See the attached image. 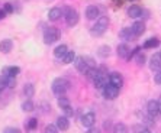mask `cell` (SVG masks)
<instances>
[{
  "label": "cell",
  "mask_w": 161,
  "mask_h": 133,
  "mask_svg": "<svg viewBox=\"0 0 161 133\" xmlns=\"http://www.w3.org/2000/svg\"><path fill=\"white\" fill-rule=\"evenodd\" d=\"M108 26H109V18L108 16H99L97 20H96V25L92 28V35L94 36H100L103 33L108 30Z\"/></svg>",
  "instance_id": "obj_1"
},
{
  "label": "cell",
  "mask_w": 161,
  "mask_h": 133,
  "mask_svg": "<svg viewBox=\"0 0 161 133\" xmlns=\"http://www.w3.org/2000/svg\"><path fill=\"white\" fill-rule=\"evenodd\" d=\"M68 85H70V82L65 80V78L60 77V78H55L53 81V91L54 94H57V96H64L65 94V91L68 90Z\"/></svg>",
  "instance_id": "obj_2"
},
{
  "label": "cell",
  "mask_w": 161,
  "mask_h": 133,
  "mask_svg": "<svg viewBox=\"0 0 161 133\" xmlns=\"http://www.w3.org/2000/svg\"><path fill=\"white\" fill-rule=\"evenodd\" d=\"M63 10V16L65 18V22H67L68 26H75L77 23H79V12L74 10V9L71 8H65V9H61Z\"/></svg>",
  "instance_id": "obj_3"
},
{
  "label": "cell",
  "mask_w": 161,
  "mask_h": 133,
  "mask_svg": "<svg viewBox=\"0 0 161 133\" xmlns=\"http://www.w3.org/2000/svg\"><path fill=\"white\" fill-rule=\"evenodd\" d=\"M58 38H60V30L57 29V28H48L44 32V42L47 45H51L54 42H57Z\"/></svg>",
  "instance_id": "obj_4"
},
{
  "label": "cell",
  "mask_w": 161,
  "mask_h": 133,
  "mask_svg": "<svg viewBox=\"0 0 161 133\" xmlns=\"http://www.w3.org/2000/svg\"><path fill=\"white\" fill-rule=\"evenodd\" d=\"M102 90H103V96H105V98H108V100H115L118 96H119V88H116L115 85L109 84V82Z\"/></svg>",
  "instance_id": "obj_5"
},
{
  "label": "cell",
  "mask_w": 161,
  "mask_h": 133,
  "mask_svg": "<svg viewBox=\"0 0 161 133\" xmlns=\"http://www.w3.org/2000/svg\"><path fill=\"white\" fill-rule=\"evenodd\" d=\"M74 65H75V68H77V71H80L81 74H86V71L90 68L87 61L84 59V56H75Z\"/></svg>",
  "instance_id": "obj_6"
},
{
  "label": "cell",
  "mask_w": 161,
  "mask_h": 133,
  "mask_svg": "<svg viewBox=\"0 0 161 133\" xmlns=\"http://www.w3.org/2000/svg\"><path fill=\"white\" fill-rule=\"evenodd\" d=\"M97 70H99V68H97ZM93 82H94V87H96V88L102 90L109 82V78H108V75H106V74H103V72H100V71H99V74L96 75V78L93 80Z\"/></svg>",
  "instance_id": "obj_7"
},
{
  "label": "cell",
  "mask_w": 161,
  "mask_h": 133,
  "mask_svg": "<svg viewBox=\"0 0 161 133\" xmlns=\"http://www.w3.org/2000/svg\"><path fill=\"white\" fill-rule=\"evenodd\" d=\"M94 123H96V116H94V113H86V114L81 116V125L84 126V127H87V129H90V127H93Z\"/></svg>",
  "instance_id": "obj_8"
},
{
  "label": "cell",
  "mask_w": 161,
  "mask_h": 133,
  "mask_svg": "<svg viewBox=\"0 0 161 133\" xmlns=\"http://www.w3.org/2000/svg\"><path fill=\"white\" fill-rule=\"evenodd\" d=\"M109 84L115 85L116 88L120 90V87L124 85V77H122L119 72H112V74L109 75Z\"/></svg>",
  "instance_id": "obj_9"
},
{
  "label": "cell",
  "mask_w": 161,
  "mask_h": 133,
  "mask_svg": "<svg viewBox=\"0 0 161 133\" xmlns=\"http://www.w3.org/2000/svg\"><path fill=\"white\" fill-rule=\"evenodd\" d=\"M150 68L153 71H160L161 70V52H157L151 56L150 61Z\"/></svg>",
  "instance_id": "obj_10"
},
{
  "label": "cell",
  "mask_w": 161,
  "mask_h": 133,
  "mask_svg": "<svg viewBox=\"0 0 161 133\" xmlns=\"http://www.w3.org/2000/svg\"><path fill=\"white\" fill-rule=\"evenodd\" d=\"M131 32H132V36H141L144 32H145V23L144 22H135L134 25L131 26Z\"/></svg>",
  "instance_id": "obj_11"
},
{
  "label": "cell",
  "mask_w": 161,
  "mask_h": 133,
  "mask_svg": "<svg viewBox=\"0 0 161 133\" xmlns=\"http://www.w3.org/2000/svg\"><path fill=\"white\" fill-rule=\"evenodd\" d=\"M100 16V10H99L97 6H87L86 9V18L90 19V20H94V19H97Z\"/></svg>",
  "instance_id": "obj_12"
},
{
  "label": "cell",
  "mask_w": 161,
  "mask_h": 133,
  "mask_svg": "<svg viewBox=\"0 0 161 133\" xmlns=\"http://www.w3.org/2000/svg\"><path fill=\"white\" fill-rule=\"evenodd\" d=\"M147 111H148V114H150L151 117L160 114V113H158V101L157 100H150V101L147 103Z\"/></svg>",
  "instance_id": "obj_13"
},
{
  "label": "cell",
  "mask_w": 161,
  "mask_h": 133,
  "mask_svg": "<svg viewBox=\"0 0 161 133\" xmlns=\"http://www.w3.org/2000/svg\"><path fill=\"white\" fill-rule=\"evenodd\" d=\"M19 72H20V68H19V66H4L3 71H2V75H3V77H13L15 78Z\"/></svg>",
  "instance_id": "obj_14"
},
{
  "label": "cell",
  "mask_w": 161,
  "mask_h": 133,
  "mask_svg": "<svg viewBox=\"0 0 161 133\" xmlns=\"http://www.w3.org/2000/svg\"><path fill=\"white\" fill-rule=\"evenodd\" d=\"M116 52H118V55H119L120 58H125V59H128L129 58V55H131V49H129V46H128L126 44L118 45Z\"/></svg>",
  "instance_id": "obj_15"
},
{
  "label": "cell",
  "mask_w": 161,
  "mask_h": 133,
  "mask_svg": "<svg viewBox=\"0 0 161 133\" xmlns=\"http://www.w3.org/2000/svg\"><path fill=\"white\" fill-rule=\"evenodd\" d=\"M141 15H142V8L138 6V4H132L131 8L128 9V16H129V18L136 19V18H139Z\"/></svg>",
  "instance_id": "obj_16"
},
{
  "label": "cell",
  "mask_w": 161,
  "mask_h": 133,
  "mask_svg": "<svg viewBox=\"0 0 161 133\" xmlns=\"http://www.w3.org/2000/svg\"><path fill=\"white\" fill-rule=\"evenodd\" d=\"M57 129L60 130H68V127H70V120H68V117H65V116H60V117L57 119Z\"/></svg>",
  "instance_id": "obj_17"
},
{
  "label": "cell",
  "mask_w": 161,
  "mask_h": 133,
  "mask_svg": "<svg viewBox=\"0 0 161 133\" xmlns=\"http://www.w3.org/2000/svg\"><path fill=\"white\" fill-rule=\"evenodd\" d=\"M61 16H63V10H61L60 8H53L48 12V19L51 22H57Z\"/></svg>",
  "instance_id": "obj_18"
},
{
  "label": "cell",
  "mask_w": 161,
  "mask_h": 133,
  "mask_svg": "<svg viewBox=\"0 0 161 133\" xmlns=\"http://www.w3.org/2000/svg\"><path fill=\"white\" fill-rule=\"evenodd\" d=\"M13 48V42L10 39H3V41L0 42V52H3V54H9Z\"/></svg>",
  "instance_id": "obj_19"
},
{
  "label": "cell",
  "mask_w": 161,
  "mask_h": 133,
  "mask_svg": "<svg viewBox=\"0 0 161 133\" xmlns=\"http://www.w3.org/2000/svg\"><path fill=\"white\" fill-rule=\"evenodd\" d=\"M67 51H68V48H67V45H58L55 49H54V56L55 58H63L65 54H67Z\"/></svg>",
  "instance_id": "obj_20"
},
{
  "label": "cell",
  "mask_w": 161,
  "mask_h": 133,
  "mask_svg": "<svg viewBox=\"0 0 161 133\" xmlns=\"http://www.w3.org/2000/svg\"><path fill=\"white\" fill-rule=\"evenodd\" d=\"M158 45H160V39H157V38H150V39H147L145 44H144V49L157 48Z\"/></svg>",
  "instance_id": "obj_21"
},
{
  "label": "cell",
  "mask_w": 161,
  "mask_h": 133,
  "mask_svg": "<svg viewBox=\"0 0 161 133\" xmlns=\"http://www.w3.org/2000/svg\"><path fill=\"white\" fill-rule=\"evenodd\" d=\"M131 36H132L131 28H122V29L119 30V38H120V39H125V41H131Z\"/></svg>",
  "instance_id": "obj_22"
},
{
  "label": "cell",
  "mask_w": 161,
  "mask_h": 133,
  "mask_svg": "<svg viewBox=\"0 0 161 133\" xmlns=\"http://www.w3.org/2000/svg\"><path fill=\"white\" fill-rule=\"evenodd\" d=\"M63 64H71V62H74V59H75V52L74 51H67V54L63 56Z\"/></svg>",
  "instance_id": "obj_23"
},
{
  "label": "cell",
  "mask_w": 161,
  "mask_h": 133,
  "mask_svg": "<svg viewBox=\"0 0 161 133\" xmlns=\"http://www.w3.org/2000/svg\"><path fill=\"white\" fill-rule=\"evenodd\" d=\"M97 55L100 56V58H108V56L110 55V48H109L108 45H102L100 48L97 49Z\"/></svg>",
  "instance_id": "obj_24"
},
{
  "label": "cell",
  "mask_w": 161,
  "mask_h": 133,
  "mask_svg": "<svg viewBox=\"0 0 161 133\" xmlns=\"http://www.w3.org/2000/svg\"><path fill=\"white\" fill-rule=\"evenodd\" d=\"M23 93H25V96L26 97H34L35 94V87L34 84H25V87H23Z\"/></svg>",
  "instance_id": "obj_25"
},
{
  "label": "cell",
  "mask_w": 161,
  "mask_h": 133,
  "mask_svg": "<svg viewBox=\"0 0 161 133\" xmlns=\"http://www.w3.org/2000/svg\"><path fill=\"white\" fill-rule=\"evenodd\" d=\"M97 74H99V70H97V68H96V66H90L89 70L86 71V74H84V75H86L89 80H94Z\"/></svg>",
  "instance_id": "obj_26"
},
{
  "label": "cell",
  "mask_w": 161,
  "mask_h": 133,
  "mask_svg": "<svg viewBox=\"0 0 161 133\" xmlns=\"http://www.w3.org/2000/svg\"><path fill=\"white\" fill-rule=\"evenodd\" d=\"M22 110L23 111H34L35 110V104L31 101V100H26V101H23V104H22Z\"/></svg>",
  "instance_id": "obj_27"
},
{
  "label": "cell",
  "mask_w": 161,
  "mask_h": 133,
  "mask_svg": "<svg viewBox=\"0 0 161 133\" xmlns=\"http://www.w3.org/2000/svg\"><path fill=\"white\" fill-rule=\"evenodd\" d=\"M138 114L141 116V119H142L141 122H142L144 125H147V126H153V125H154V120H153L154 117H151L150 114L147 116V114H144V113H138Z\"/></svg>",
  "instance_id": "obj_28"
},
{
  "label": "cell",
  "mask_w": 161,
  "mask_h": 133,
  "mask_svg": "<svg viewBox=\"0 0 161 133\" xmlns=\"http://www.w3.org/2000/svg\"><path fill=\"white\" fill-rule=\"evenodd\" d=\"M113 133H128V127L124 123H116L113 127Z\"/></svg>",
  "instance_id": "obj_29"
},
{
  "label": "cell",
  "mask_w": 161,
  "mask_h": 133,
  "mask_svg": "<svg viewBox=\"0 0 161 133\" xmlns=\"http://www.w3.org/2000/svg\"><path fill=\"white\" fill-rule=\"evenodd\" d=\"M58 106H60L61 109H65V107H68V106H71V104H70V100H68L67 97L60 96L58 97Z\"/></svg>",
  "instance_id": "obj_30"
},
{
  "label": "cell",
  "mask_w": 161,
  "mask_h": 133,
  "mask_svg": "<svg viewBox=\"0 0 161 133\" xmlns=\"http://www.w3.org/2000/svg\"><path fill=\"white\" fill-rule=\"evenodd\" d=\"M36 126H38V120H36V119H29V120H28V123H26V129L28 130H34Z\"/></svg>",
  "instance_id": "obj_31"
},
{
  "label": "cell",
  "mask_w": 161,
  "mask_h": 133,
  "mask_svg": "<svg viewBox=\"0 0 161 133\" xmlns=\"http://www.w3.org/2000/svg\"><path fill=\"white\" fill-rule=\"evenodd\" d=\"M63 110H64V116H65V117H73V116H74V109H73L71 106H68V107L63 109Z\"/></svg>",
  "instance_id": "obj_32"
},
{
  "label": "cell",
  "mask_w": 161,
  "mask_h": 133,
  "mask_svg": "<svg viewBox=\"0 0 161 133\" xmlns=\"http://www.w3.org/2000/svg\"><path fill=\"white\" fill-rule=\"evenodd\" d=\"M57 132H58V129H57L55 125H48L45 127V133H57Z\"/></svg>",
  "instance_id": "obj_33"
},
{
  "label": "cell",
  "mask_w": 161,
  "mask_h": 133,
  "mask_svg": "<svg viewBox=\"0 0 161 133\" xmlns=\"http://www.w3.org/2000/svg\"><path fill=\"white\" fill-rule=\"evenodd\" d=\"M6 85H8V87H10V88H13V87L16 85L15 78H13V77H6Z\"/></svg>",
  "instance_id": "obj_34"
},
{
  "label": "cell",
  "mask_w": 161,
  "mask_h": 133,
  "mask_svg": "<svg viewBox=\"0 0 161 133\" xmlns=\"http://www.w3.org/2000/svg\"><path fill=\"white\" fill-rule=\"evenodd\" d=\"M6 87H8V85H6V77L0 75V91H2V90H4Z\"/></svg>",
  "instance_id": "obj_35"
},
{
  "label": "cell",
  "mask_w": 161,
  "mask_h": 133,
  "mask_svg": "<svg viewBox=\"0 0 161 133\" xmlns=\"http://www.w3.org/2000/svg\"><path fill=\"white\" fill-rule=\"evenodd\" d=\"M136 55H138V58H136V61H138V64L139 65H144V62H145V55H144V54H136Z\"/></svg>",
  "instance_id": "obj_36"
},
{
  "label": "cell",
  "mask_w": 161,
  "mask_h": 133,
  "mask_svg": "<svg viewBox=\"0 0 161 133\" xmlns=\"http://www.w3.org/2000/svg\"><path fill=\"white\" fill-rule=\"evenodd\" d=\"M4 133H22L19 129H16V127H6L4 129Z\"/></svg>",
  "instance_id": "obj_37"
},
{
  "label": "cell",
  "mask_w": 161,
  "mask_h": 133,
  "mask_svg": "<svg viewBox=\"0 0 161 133\" xmlns=\"http://www.w3.org/2000/svg\"><path fill=\"white\" fill-rule=\"evenodd\" d=\"M3 10L6 12V13H12V12H13V6H12L10 3H6L3 6Z\"/></svg>",
  "instance_id": "obj_38"
},
{
  "label": "cell",
  "mask_w": 161,
  "mask_h": 133,
  "mask_svg": "<svg viewBox=\"0 0 161 133\" xmlns=\"http://www.w3.org/2000/svg\"><path fill=\"white\" fill-rule=\"evenodd\" d=\"M154 81L157 82V84H161V71H158L157 74L154 75Z\"/></svg>",
  "instance_id": "obj_39"
},
{
  "label": "cell",
  "mask_w": 161,
  "mask_h": 133,
  "mask_svg": "<svg viewBox=\"0 0 161 133\" xmlns=\"http://www.w3.org/2000/svg\"><path fill=\"white\" fill-rule=\"evenodd\" d=\"M86 133H100V130H99V129H94V127H90V129L87 130Z\"/></svg>",
  "instance_id": "obj_40"
},
{
  "label": "cell",
  "mask_w": 161,
  "mask_h": 133,
  "mask_svg": "<svg viewBox=\"0 0 161 133\" xmlns=\"http://www.w3.org/2000/svg\"><path fill=\"white\" fill-rule=\"evenodd\" d=\"M6 15H8V13L2 9V10H0V19H4V18H6Z\"/></svg>",
  "instance_id": "obj_41"
},
{
  "label": "cell",
  "mask_w": 161,
  "mask_h": 133,
  "mask_svg": "<svg viewBox=\"0 0 161 133\" xmlns=\"http://www.w3.org/2000/svg\"><path fill=\"white\" fill-rule=\"evenodd\" d=\"M138 133H151V132H150V129H141V132H138Z\"/></svg>",
  "instance_id": "obj_42"
},
{
  "label": "cell",
  "mask_w": 161,
  "mask_h": 133,
  "mask_svg": "<svg viewBox=\"0 0 161 133\" xmlns=\"http://www.w3.org/2000/svg\"><path fill=\"white\" fill-rule=\"evenodd\" d=\"M158 113H160V114H161V100H160V101H158Z\"/></svg>",
  "instance_id": "obj_43"
},
{
  "label": "cell",
  "mask_w": 161,
  "mask_h": 133,
  "mask_svg": "<svg viewBox=\"0 0 161 133\" xmlns=\"http://www.w3.org/2000/svg\"><path fill=\"white\" fill-rule=\"evenodd\" d=\"M128 2H134V0H128Z\"/></svg>",
  "instance_id": "obj_44"
},
{
  "label": "cell",
  "mask_w": 161,
  "mask_h": 133,
  "mask_svg": "<svg viewBox=\"0 0 161 133\" xmlns=\"http://www.w3.org/2000/svg\"><path fill=\"white\" fill-rule=\"evenodd\" d=\"M0 93H2V91H0Z\"/></svg>",
  "instance_id": "obj_45"
}]
</instances>
